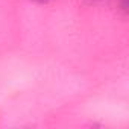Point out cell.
<instances>
[{"label":"cell","mask_w":129,"mask_h":129,"mask_svg":"<svg viewBox=\"0 0 129 129\" xmlns=\"http://www.w3.org/2000/svg\"><path fill=\"white\" fill-rule=\"evenodd\" d=\"M40 2H46V0H40Z\"/></svg>","instance_id":"cell-1"}]
</instances>
